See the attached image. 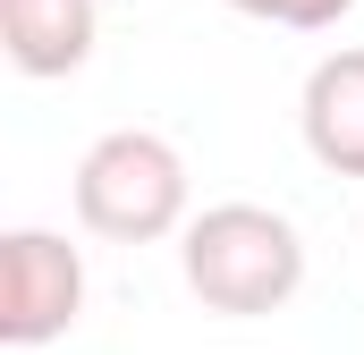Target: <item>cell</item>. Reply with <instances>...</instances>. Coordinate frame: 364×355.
I'll return each instance as SVG.
<instances>
[{
  "mask_svg": "<svg viewBox=\"0 0 364 355\" xmlns=\"http://www.w3.org/2000/svg\"><path fill=\"white\" fill-rule=\"evenodd\" d=\"M178 279L220 322H263L305 288V237L272 203H203L178 229Z\"/></svg>",
  "mask_w": 364,
  "mask_h": 355,
  "instance_id": "cell-1",
  "label": "cell"
},
{
  "mask_svg": "<svg viewBox=\"0 0 364 355\" xmlns=\"http://www.w3.org/2000/svg\"><path fill=\"white\" fill-rule=\"evenodd\" d=\"M68 203H77L85 237H102V246H161L195 220L186 212V153L153 127H110L85 144Z\"/></svg>",
  "mask_w": 364,
  "mask_h": 355,
  "instance_id": "cell-2",
  "label": "cell"
},
{
  "mask_svg": "<svg viewBox=\"0 0 364 355\" xmlns=\"http://www.w3.org/2000/svg\"><path fill=\"white\" fill-rule=\"evenodd\" d=\"M85 322V254L60 229L0 237V347H51Z\"/></svg>",
  "mask_w": 364,
  "mask_h": 355,
  "instance_id": "cell-3",
  "label": "cell"
},
{
  "mask_svg": "<svg viewBox=\"0 0 364 355\" xmlns=\"http://www.w3.org/2000/svg\"><path fill=\"white\" fill-rule=\"evenodd\" d=\"M296 127L331 178H364V43L314 60V77L296 93Z\"/></svg>",
  "mask_w": 364,
  "mask_h": 355,
  "instance_id": "cell-4",
  "label": "cell"
},
{
  "mask_svg": "<svg viewBox=\"0 0 364 355\" xmlns=\"http://www.w3.org/2000/svg\"><path fill=\"white\" fill-rule=\"evenodd\" d=\"M93 34H102V9L93 0H0V51L34 85L77 77L93 60Z\"/></svg>",
  "mask_w": 364,
  "mask_h": 355,
  "instance_id": "cell-5",
  "label": "cell"
},
{
  "mask_svg": "<svg viewBox=\"0 0 364 355\" xmlns=\"http://www.w3.org/2000/svg\"><path fill=\"white\" fill-rule=\"evenodd\" d=\"M237 17H263V26H288V34H331L356 0H229Z\"/></svg>",
  "mask_w": 364,
  "mask_h": 355,
  "instance_id": "cell-6",
  "label": "cell"
}]
</instances>
